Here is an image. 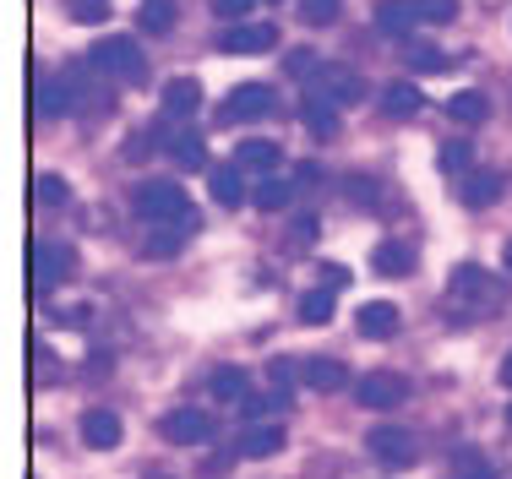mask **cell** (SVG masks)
<instances>
[{
    "instance_id": "1",
    "label": "cell",
    "mask_w": 512,
    "mask_h": 479,
    "mask_svg": "<svg viewBox=\"0 0 512 479\" xmlns=\"http://www.w3.org/2000/svg\"><path fill=\"white\" fill-rule=\"evenodd\" d=\"M137 213L148 218V229L158 224H197V207H191V196L175 186V180H148V186L137 191Z\"/></svg>"
},
{
    "instance_id": "2",
    "label": "cell",
    "mask_w": 512,
    "mask_h": 479,
    "mask_svg": "<svg viewBox=\"0 0 512 479\" xmlns=\"http://www.w3.org/2000/svg\"><path fill=\"white\" fill-rule=\"evenodd\" d=\"M93 66L104 71V77H120V82H148V55H142L137 39H126V33H104L99 44H93Z\"/></svg>"
},
{
    "instance_id": "3",
    "label": "cell",
    "mask_w": 512,
    "mask_h": 479,
    "mask_svg": "<svg viewBox=\"0 0 512 479\" xmlns=\"http://www.w3.org/2000/svg\"><path fill=\"white\" fill-rule=\"evenodd\" d=\"M447 305H463V311H496V305H502V284H496L480 262H458L453 278H447Z\"/></svg>"
},
{
    "instance_id": "4",
    "label": "cell",
    "mask_w": 512,
    "mask_h": 479,
    "mask_svg": "<svg viewBox=\"0 0 512 479\" xmlns=\"http://www.w3.org/2000/svg\"><path fill=\"white\" fill-rule=\"evenodd\" d=\"M213 431H218L213 414H207V409H191V403H186V409H169L164 420H158V436L175 441V447H207V441H213Z\"/></svg>"
},
{
    "instance_id": "5",
    "label": "cell",
    "mask_w": 512,
    "mask_h": 479,
    "mask_svg": "<svg viewBox=\"0 0 512 479\" xmlns=\"http://www.w3.org/2000/svg\"><path fill=\"white\" fill-rule=\"evenodd\" d=\"M404 398H409V382H404V376H393V371H371V376H360V382H355V403H360V409L387 414V409H398Z\"/></svg>"
},
{
    "instance_id": "6",
    "label": "cell",
    "mask_w": 512,
    "mask_h": 479,
    "mask_svg": "<svg viewBox=\"0 0 512 479\" xmlns=\"http://www.w3.org/2000/svg\"><path fill=\"white\" fill-rule=\"evenodd\" d=\"M365 447H371V458L387 463V469H409V463L420 458V441L409 431H398V425H376V431L365 436Z\"/></svg>"
},
{
    "instance_id": "7",
    "label": "cell",
    "mask_w": 512,
    "mask_h": 479,
    "mask_svg": "<svg viewBox=\"0 0 512 479\" xmlns=\"http://www.w3.org/2000/svg\"><path fill=\"white\" fill-rule=\"evenodd\" d=\"M273 104H278V93L267 88V82H240V88L224 98V120L229 126H235V120H262V115H273Z\"/></svg>"
},
{
    "instance_id": "8",
    "label": "cell",
    "mask_w": 512,
    "mask_h": 479,
    "mask_svg": "<svg viewBox=\"0 0 512 479\" xmlns=\"http://www.w3.org/2000/svg\"><path fill=\"white\" fill-rule=\"evenodd\" d=\"M311 93H322L327 104H355V98L365 93V82L349 66H316L311 71Z\"/></svg>"
},
{
    "instance_id": "9",
    "label": "cell",
    "mask_w": 512,
    "mask_h": 479,
    "mask_svg": "<svg viewBox=\"0 0 512 479\" xmlns=\"http://www.w3.org/2000/svg\"><path fill=\"white\" fill-rule=\"evenodd\" d=\"M71 245H55V240H39L33 245V284L39 289H55L60 278H71Z\"/></svg>"
},
{
    "instance_id": "10",
    "label": "cell",
    "mask_w": 512,
    "mask_h": 479,
    "mask_svg": "<svg viewBox=\"0 0 512 479\" xmlns=\"http://www.w3.org/2000/svg\"><path fill=\"white\" fill-rule=\"evenodd\" d=\"M273 44H278L273 22H235V28L218 39V49H229V55H267Z\"/></svg>"
},
{
    "instance_id": "11",
    "label": "cell",
    "mask_w": 512,
    "mask_h": 479,
    "mask_svg": "<svg viewBox=\"0 0 512 479\" xmlns=\"http://www.w3.org/2000/svg\"><path fill=\"white\" fill-rule=\"evenodd\" d=\"M202 109V82L197 77H169L164 82V115L169 120H191Z\"/></svg>"
},
{
    "instance_id": "12",
    "label": "cell",
    "mask_w": 512,
    "mask_h": 479,
    "mask_svg": "<svg viewBox=\"0 0 512 479\" xmlns=\"http://www.w3.org/2000/svg\"><path fill=\"white\" fill-rule=\"evenodd\" d=\"M235 164L246 169V175H278L284 153H278V142H267V137H246L235 147Z\"/></svg>"
},
{
    "instance_id": "13",
    "label": "cell",
    "mask_w": 512,
    "mask_h": 479,
    "mask_svg": "<svg viewBox=\"0 0 512 479\" xmlns=\"http://www.w3.org/2000/svg\"><path fill=\"white\" fill-rule=\"evenodd\" d=\"M355 327H360V338H393L398 333V305L393 300H365Z\"/></svg>"
},
{
    "instance_id": "14",
    "label": "cell",
    "mask_w": 512,
    "mask_h": 479,
    "mask_svg": "<svg viewBox=\"0 0 512 479\" xmlns=\"http://www.w3.org/2000/svg\"><path fill=\"white\" fill-rule=\"evenodd\" d=\"M376 28L409 44V33L420 28V11H414V0H382V6H376Z\"/></svg>"
},
{
    "instance_id": "15",
    "label": "cell",
    "mask_w": 512,
    "mask_h": 479,
    "mask_svg": "<svg viewBox=\"0 0 512 479\" xmlns=\"http://www.w3.org/2000/svg\"><path fill=\"white\" fill-rule=\"evenodd\" d=\"M284 447V425H246V431H240V441H235V452L240 458H273V452Z\"/></svg>"
},
{
    "instance_id": "16",
    "label": "cell",
    "mask_w": 512,
    "mask_h": 479,
    "mask_svg": "<svg viewBox=\"0 0 512 479\" xmlns=\"http://www.w3.org/2000/svg\"><path fill=\"white\" fill-rule=\"evenodd\" d=\"M300 120H306V131L316 142L338 137V104H327L322 93H306V104H300Z\"/></svg>"
},
{
    "instance_id": "17",
    "label": "cell",
    "mask_w": 512,
    "mask_h": 479,
    "mask_svg": "<svg viewBox=\"0 0 512 479\" xmlns=\"http://www.w3.org/2000/svg\"><path fill=\"white\" fill-rule=\"evenodd\" d=\"M82 441H88V447H99V452L120 447V414L88 409V414H82Z\"/></svg>"
},
{
    "instance_id": "18",
    "label": "cell",
    "mask_w": 512,
    "mask_h": 479,
    "mask_svg": "<svg viewBox=\"0 0 512 479\" xmlns=\"http://www.w3.org/2000/svg\"><path fill=\"white\" fill-rule=\"evenodd\" d=\"M458 196H463V207H491L496 196H502V175H496V169H469Z\"/></svg>"
},
{
    "instance_id": "19",
    "label": "cell",
    "mask_w": 512,
    "mask_h": 479,
    "mask_svg": "<svg viewBox=\"0 0 512 479\" xmlns=\"http://www.w3.org/2000/svg\"><path fill=\"white\" fill-rule=\"evenodd\" d=\"M213 202L218 207H240V202H246V169H240L235 158L213 169Z\"/></svg>"
},
{
    "instance_id": "20",
    "label": "cell",
    "mask_w": 512,
    "mask_h": 479,
    "mask_svg": "<svg viewBox=\"0 0 512 479\" xmlns=\"http://www.w3.org/2000/svg\"><path fill=\"white\" fill-rule=\"evenodd\" d=\"M300 382L311 392H338V387H349V371L338 360H306L300 365Z\"/></svg>"
},
{
    "instance_id": "21",
    "label": "cell",
    "mask_w": 512,
    "mask_h": 479,
    "mask_svg": "<svg viewBox=\"0 0 512 479\" xmlns=\"http://www.w3.org/2000/svg\"><path fill=\"white\" fill-rule=\"evenodd\" d=\"M207 387H213V398H218V403H246V398H251V376L240 371V365H218Z\"/></svg>"
},
{
    "instance_id": "22",
    "label": "cell",
    "mask_w": 512,
    "mask_h": 479,
    "mask_svg": "<svg viewBox=\"0 0 512 479\" xmlns=\"http://www.w3.org/2000/svg\"><path fill=\"white\" fill-rule=\"evenodd\" d=\"M191 229H197V224H158V229H148V256H153V262L180 256V245H186Z\"/></svg>"
},
{
    "instance_id": "23",
    "label": "cell",
    "mask_w": 512,
    "mask_h": 479,
    "mask_svg": "<svg viewBox=\"0 0 512 479\" xmlns=\"http://www.w3.org/2000/svg\"><path fill=\"white\" fill-rule=\"evenodd\" d=\"M371 267H376V273H382V278H404L409 273V245L404 240H382V245H376V251H371Z\"/></svg>"
},
{
    "instance_id": "24",
    "label": "cell",
    "mask_w": 512,
    "mask_h": 479,
    "mask_svg": "<svg viewBox=\"0 0 512 479\" xmlns=\"http://www.w3.org/2000/svg\"><path fill=\"white\" fill-rule=\"evenodd\" d=\"M33 109H39L44 120H60V115L71 109V88H66V82H50V77H44L39 88H33Z\"/></svg>"
},
{
    "instance_id": "25",
    "label": "cell",
    "mask_w": 512,
    "mask_h": 479,
    "mask_svg": "<svg viewBox=\"0 0 512 479\" xmlns=\"http://www.w3.org/2000/svg\"><path fill=\"white\" fill-rule=\"evenodd\" d=\"M333 294L338 289H306V294H300V322H306V327H327V322H333Z\"/></svg>"
},
{
    "instance_id": "26",
    "label": "cell",
    "mask_w": 512,
    "mask_h": 479,
    "mask_svg": "<svg viewBox=\"0 0 512 479\" xmlns=\"http://www.w3.org/2000/svg\"><path fill=\"white\" fill-rule=\"evenodd\" d=\"M447 115H453L458 126H485L491 104H485V93H453V98H447Z\"/></svg>"
},
{
    "instance_id": "27",
    "label": "cell",
    "mask_w": 512,
    "mask_h": 479,
    "mask_svg": "<svg viewBox=\"0 0 512 479\" xmlns=\"http://www.w3.org/2000/svg\"><path fill=\"white\" fill-rule=\"evenodd\" d=\"M420 104H425V98H420V88H409V82H387V88H382V109H387V115H398V120L420 115Z\"/></svg>"
},
{
    "instance_id": "28",
    "label": "cell",
    "mask_w": 512,
    "mask_h": 479,
    "mask_svg": "<svg viewBox=\"0 0 512 479\" xmlns=\"http://www.w3.org/2000/svg\"><path fill=\"white\" fill-rule=\"evenodd\" d=\"M453 479H496V469L480 447H453Z\"/></svg>"
},
{
    "instance_id": "29",
    "label": "cell",
    "mask_w": 512,
    "mask_h": 479,
    "mask_svg": "<svg viewBox=\"0 0 512 479\" xmlns=\"http://www.w3.org/2000/svg\"><path fill=\"white\" fill-rule=\"evenodd\" d=\"M137 28L142 33H169V28H175V0H142Z\"/></svg>"
},
{
    "instance_id": "30",
    "label": "cell",
    "mask_w": 512,
    "mask_h": 479,
    "mask_svg": "<svg viewBox=\"0 0 512 479\" xmlns=\"http://www.w3.org/2000/svg\"><path fill=\"white\" fill-rule=\"evenodd\" d=\"M169 153H175V164H186V169L207 164V142L191 137V131H175V137H169Z\"/></svg>"
},
{
    "instance_id": "31",
    "label": "cell",
    "mask_w": 512,
    "mask_h": 479,
    "mask_svg": "<svg viewBox=\"0 0 512 479\" xmlns=\"http://www.w3.org/2000/svg\"><path fill=\"white\" fill-rule=\"evenodd\" d=\"M289 196H295V186H289V180L267 175L262 186H256V207H262V213H278V207H289Z\"/></svg>"
},
{
    "instance_id": "32",
    "label": "cell",
    "mask_w": 512,
    "mask_h": 479,
    "mask_svg": "<svg viewBox=\"0 0 512 479\" xmlns=\"http://www.w3.org/2000/svg\"><path fill=\"white\" fill-rule=\"evenodd\" d=\"M338 11H344V0H300V22H311V28L338 22Z\"/></svg>"
},
{
    "instance_id": "33",
    "label": "cell",
    "mask_w": 512,
    "mask_h": 479,
    "mask_svg": "<svg viewBox=\"0 0 512 479\" xmlns=\"http://www.w3.org/2000/svg\"><path fill=\"white\" fill-rule=\"evenodd\" d=\"M33 196H39L44 207H66L71 202V186L60 175H39V180H33Z\"/></svg>"
},
{
    "instance_id": "34",
    "label": "cell",
    "mask_w": 512,
    "mask_h": 479,
    "mask_svg": "<svg viewBox=\"0 0 512 479\" xmlns=\"http://www.w3.org/2000/svg\"><path fill=\"white\" fill-rule=\"evenodd\" d=\"M267 382H273V398H278V409H284L289 392H295V365H289V360H273V365H267Z\"/></svg>"
},
{
    "instance_id": "35",
    "label": "cell",
    "mask_w": 512,
    "mask_h": 479,
    "mask_svg": "<svg viewBox=\"0 0 512 479\" xmlns=\"http://www.w3.org/2000/svg\"><path fill=\"white\" fill-rule=\"evenodd\" d=\"M436 164H442V175H463V169L474 164V153H469V142H447L442 153H436Z\"/></svg>"
},
{
    "instance_id": "36",
    "label": "cell",
    "mask_w": 512,
    "mask_h": 479,
    "mask_svg": "<svg viewBox=\"0 0 512 479\" xmlns=\"http://www.w3.org/2000/svg\"><path fill=\"white\" fill-rule=\"evenodd\" d=\"M414 11H420V22L442 28V22H453V17H458V0H414Z\"/></svg>"
},
{
    "instance_id": "37",
    "label": "cell",
    "mask_w": 512,
    "mask_h": 479,
    "mask_svg": "<svg viewBox=\"0 0 512 479\" xmlns=\"http://www.w3.org/2000/svg\"><path fill=\"white\" fill-rule=\"evenodd\" d=\"M316 66H322V60H316L311 49H289V55H284V71H289V77H311Z\"/></svg>"
},
{
    "instance_id": "38",
    "label": "cell",
    "mask_w": 512,
    "mask_h": 479,
    "mask_svg": "<svg viewBox=\"0 0 512 479\" xmlns=\"http://www.w3.org/2000/svg\"><path fill=\"white\" fill-rule=\"evenodd\" d=\"M71 17L93 28V22H104V17H109V0H71Z\"/></svg>"
},
{
    "instance_id": "39",
    "label": "cell",
    "mask_w": 512,
    "mask_h": 479,
    "mask_svg": "<svg viewBox=\"0 0 512 479\" xmlns=\"http://www.w3.org/2000/svg\"><path fill=\"white\" fill-rule=\"evenodd\" d=\"M409 66L414 71H442L447 55H442V49H409Z\"/></svg>"
},
{
    "instance_id": "40",
    "label": "cell",
    "mask_w": 512,
    "mask_h": 479,
    "mask_svg": "<svg viewBox=\"0 0 512 479\" xmlns=\"http://www.w3.org/2000/svg\"><path fill=\"white\" fill-rule=\"evenodd\" d=\"M251 6H256V0H213V11H218V17H229V22H240Z\"/></svg>"
},
{
    "instance_id": "41",
    "label": "cell",
    "mask_w": 512,
    "mask_h": 479,
    "mask_svg": "<svg viewBox=\"0 0 512 479\" xmlns=\"http://www.w3.org/2000/svg\"><path fill=\"white\" fill-rule=\"evenodd\" d=\"M349 202H376V180H349Z\"/></svg>"
},
{
    "instance_id": "42",
    "label": "cell",
    "mask_w": 512,
    "mask_h": 479,
    "mask_svg": "<svg viewBox=\"0 0 512 479\" xmlns=\"http://www.w3.org/2000/svg\"><path fill=\"white\" fill-rule=\"evenodd\" d=\"M322 284H327V289H344V284H349V273H344L338 262H327V267H322Z\"/></svg>"
},
{
    "instance_id": "43",
    "label": "cell",
    "mask_w": 512,
    "mask_h": 479,
    "mask_svg": "<svg viewBox=\"0 0 512 479\" xmlns=\"http://www.w3.org/2000/svg\"><path fill=\"white\" fill-rule=\"evenodd\" d=\"M502 387H512V354L502 360Z\"/></svg>"
},
{
    "instance_id": "44",
    "label": "cell",
    "mask_w": 512,
    "mask_h": 479,
    "mask_svg": "<svg viewBox=\"0 0 512 479\" xmlns=\"http://www.w3.org/2000/svg\"><path fill=\"white\" fill-rule=\"evenodd\" d=\"M507 267H512V240H507Z\"/></svg>"
},
{
    "instance_id": "45",
    "label": "cell",
    "mask_w": 512,
    "mask_h": 479,
    "mask_svg": "<svg viewBox=\"0 0 512 479\" xmlns=\"http://www.w3.org/2000/svg\"><path fill=\"white\" fill-rule=\"evenodd\" d=\"M507 425H512V409H507Z\"/></svg>"
},
{
    "instance_id": "46",
    "label": "cell",
    "mask_w": 512,
    "mask_h": 479,
    "mask_svg": "<svg viewBox=\"0 0 512 479\" xmlns=\"http://www.w3.org/2000/svg\"><path fill=\"white\" fill-rule=\"evenodd\" d=\"M153 479H164V474H153Z\"/></svg>"
}]
</instances>
